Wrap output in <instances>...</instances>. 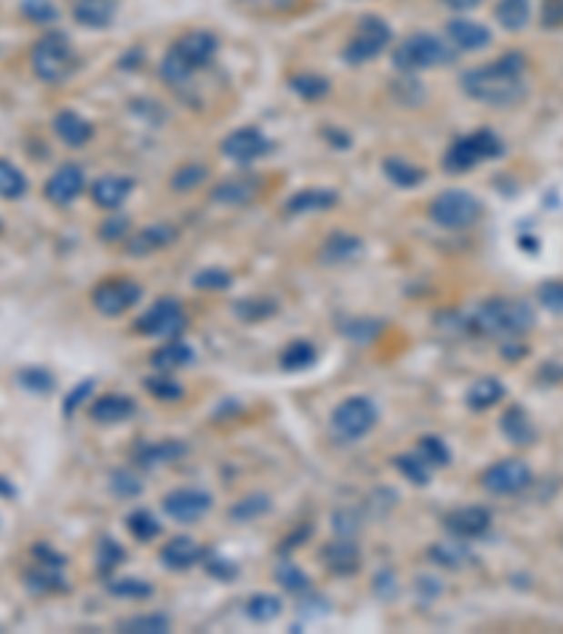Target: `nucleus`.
I'll return each instance as SVG.
<instances>
[{
    "instance_id": "f257e3e1",
    "label": "nucleus",
    "mask_w": 563,
    "mask_h": 634,
    "mask_svg": "<svg viewBox=\"0 0 563 634\" xmlns=\"http://www.w3.org/2000/svg\"><path fill=\"white\" fill-rule=\"evenodd\" d=\"M462 91L485 105L496 107H513L527 99V85L521 76H513L508 71H501L496 63L479 65L462 74Z\"/></svg>"
},
{
    "instance_id": "f03ea898",
    "label": "nucleus",
    "mask_w": 563,
    "mask_h": 634,
    "mask_svg": "<svg viewBox=\"0 0 563 634\" xmlns=\"http://www.w3.org/2000/svg\"><path fill=\"white\" fill-rule=\"evenodd\" d=\"M217 54V37L209 35V32H186L181 35L172 48L166 51L164 63H161V76L172 85L189 79L197 68H203L206 63L212 60V56Z\"/></svg>"
},
{
    "instance_id": "7ed1b4c3",
    "label": "nucleus",
    "mask_w": 563,
    "mask_h": 634,
    "mask_svg": "<svg viewBox=\"0 0 563 634\" xmlns=\"http://www.w3.org/2000/svg\"><path fill=\"white\" fill-rule=\"evenodd\" d=\"M536 325V313L521 299H490L470 316L473 333L482 336H521Z\"/></svg>"
},
{
    "instance_id": "20e7f679",
    "label": "nucleus",
    "mask_w": 563,
    "mask_h": 634,
    "mask_svg": "<svg viewBox=\"0 0 563 634\" xmlns=\"http://www.w3.org/2000/svg\"><path fill=\"white\" fill-rule=\"evenodd\" d=\"M451 60H454V48L446 40H439L437 35H428V32L406 37L400 45H395V54H392L395 68L403 74L428 71L437 65H446Z\"/></svg>"
},
{
    "instance_id": "39448f33",
    "label": "nucleus",
    "mask_w": 563,
    "mask_h": 634,
    "mask_svg": "<svg viewBox=\"0 0 563 634\" xmlns=\"http://www.w3.org/2000/svg\"><path fill=\"white\" fill-rule=\"evenodd\" d=\"M32 68H35L37 79H43L48 85L68 79L76 71V54H74L71 40L63 32L43 35L32 48Z\"/></svg>"
},
{
    "instance_id": "423d86ee",
    "label": "nucleus",
    "mask_w": 563,
    "mask_h": 634,
    "mask_svg": "<svg viewBox=\"0 0 563 634\" xmlns=\"http://www.w3.org/2000/svg\"><path fill=\"white\" fill-rule=\"evenodd\" d=\"M501 153H505V144H501V138L493 130H477L451 144L446 150V158H442V166L454 172V176H462V172L473 169L482 161H490Z\"/></svg>"
},
{
    "instance_id": "0eeeda50",
    "label": "nucleus",
    "mask_w": 563,
    "mask_h": 634,
    "mask_svg": "<svg viewBox=\"0 0 563 634\" xmlns=\"http://www.w3.org/2000/svg\"><path fill=\"white\" fill-rule=\"evenodd\" d=\"M428 215L442 228H467L479 220L482 204L465 189H446L434 197Z\"/></svg>"
},
{
    "instance_id": "6e6552de",
    "label": "nucleus",
    "mask_w": 563,
    "mask_h": 634,
    "mask_svg": "<svg viewBox=\"0 0 563 634\" xmlns=\"http://www.w3.org/2000/svg\"><path fill=\"white\" fill-rule=\"evenodd\" d=\"M389 40H392V32L380 17H361L352 40L344 48V60H349V63L375 60V56L389 45Z\"/></svg>"
},
{
    "instance_id": "1a4fd4ad",
    "label": "nucleus",
    "mask_w": 563,
    "mask_h": 634,
    "mask_svg": "<svg viewBox=\"0 0 563 634\" xmlns=\"http://www.w3.org/2000/svg\"><path fill=\"white\" fill-rule=\"evenodd\" d=\"M377 420V409L369 398H349L333 412V428L344 440H358L369 435Z\"/></svg>"
},
{
    "instance_id": "9d476101",
    "label": "nucleus",
    "mask_w": 563,
    "mask_h": 634,
    "mask_svg": "<svg viewBox=\"0 0 563 634\" xmlns=\"http://www.w3.org/2000/svg\"><path fill=\"white\" fill-rule=\"evenodd\" d=\"M186 327V313L177 299H158L150 310H146L141 319L136 322V330L146 336H158V338H177L181 330Z\"/></svg>"
},
{
    "instance_id": "9b49d317",
    "label": "nucleus",
    "mask_w": 563,
    "mask_h": 634,
    "mask_svg": "<svg viewBox=\"0 0 563 634\" xmlns=\"http://www.w3.org/2000/svg\"><path fill=\"white\" fill-rule=\"evenodd\" d=\"M141 299V285L127 277H113L94 287V307L102 316H122Z\"/></svg>"
},
{
    "instance_id": "f8f14e48",
    "label": "nucleus",
    "mask_w": 563,
    "mask_h": 634,
    "mask_svg": "<svg viewBox=\"0 0 563 634\" xmlns=\"http://www.w3.org/2000/svg\"><path fill=\"white\" fill-rule=\"evenodd\" d=\"M532 482V468L518 457L510 459H501V463L490 466L482 477L485 491L498 494V497H508V494H518Z\"/></svg>"
},
{
    "instance_id": "ddd939ff",
    "label": "nucleus",
    "mask_w": 563,
    "mask_h": 634,
    "mask_svg": "<svg viewBox=\"0 0 563 634\" xmlns=\"http://www.w3.org/2000/svg\"><path fill=\"white\" fill-rule=\"evenodd\" d=\"M271 153V141L256 127H240L226 136L223 156L234 164H254Z\"/></svg>"
},
{
    "instance_id": "4468645a",
    "label": "nucleus",
    "mask_w": 563,
    "mask_h": 634,
    "mask_svg": "<svg viewBox=\"0 0 563 634\" xmlns=\"http://www.w3.org/2000/svg\"><path fill=\"white\" fill-rule=\"evenodd\" d=\"M212 508V497L206 491H195V488H184V491H172L164 499V513L175 522H197L200 516H206Z\"/></svg>"
},
{
    "instance_id": "2eb2a0df",
    "label": "nucleus",
    "mask_w": 563,
    "mask_h": 634,
    "mask_svg": "<svg viewBox=\"0 0 563 634\" xmlns=\"http://www.w3.org/2000/svg\"><path fill=\"white\" fill-rule=\"evenodd\" d=\"M85 189V172L82 166L76 164H65V166H59L54 176L45 181V197L51 200V204H59V206H65L71 204V200H76Z\"/></svg>"
},
{
    "instance_id": "dca6fc26",
    "label": "nucleus",
    "mask_w": 563,
    "mask_h": 634,
    "mask_svg": "<svg viewBox=\"0 0 563 634\" xmlns=\"http://www.w3.org/2000/svg\"><path fill=\"white\" fill-rule=\"evenodd\" d=\"M490 510L479 508V505H470V508H459L454 513L446 516V528L457 536V538H477L485 536L490 530Z\"/></svg>"
},
{
    "instance_id": "f3484780",
    "label": "nucleus",
    "mask_w": 563,
    "mask_h": 634,
    "mask_svg": "<svg viewBox=\"0 0 563 634\" xmlns=\"http://www.w3.org/2000/svg\"><path fill=\"white\" fill-rule=\"evenodd\" d=\"M175 240H177V228L172 223H153V226L141 228V232H136L127 240V254L146 257V254H156V251L169 248Z\"/></svg>"
},
{
    "instance_id": "a211bd4d",
    "label": "nucleus",
    "mask_w": 563,
    "mask_h": 634,
    "mask_svg": "<svg viewBox=\"0 0 563 634\" xmlns=\"http://www.w3.org/2000/svg\"><path fill=\"white\" fill-rule=\"evenodd\" d=\"M448 40L454 43V48L459 51H482L493 43L490 28L477 23V20H467V17H454L448 23Z\"/></svg>"
},
{
    "instance_id": "6ab92c4d",
    "label": "nucleus",
    "mask_w": 563,
    "mask_h": 634,
    "mask_svg": "<svg viewBox=\"0 0 563 634\" xmlns=\"http://www.w3.org/2000/svg\"><path fill=\"white\" fill-rule=\"evenodd\" d=\"M262 181L243 176V178H226L212 189V200L220 206H248L251 200L259 195Z\"/></svg>"
},
{
    "instance_id": "aec40b11",
    "label": "nucleus",
    "mask_w": 563,
    "mask_h": 634,
    "mask_svg": "<svg viewBox=\"0 0 563 634\" xmlns=\"http://www.w3.org/2000/svg\"><path fill=\"white\" fill-rule=\"evenodd\" d=\"M54 133L59 141L68 144V147H85V144L94 138V125L82 119L74 110H59L54 116Z\"/></svg>"
},
{
    "instance_id": "412c9836",
    "label": "nucleus",
    "mask_w": 563,
    "mask_h": 634,
    "mask_svg": "<svg viewBox=\"0 0 563 634\" xmlns=\"http://www.w3.org/2000/svg\"><path fill=\"white\" fill-rule=\"evenodd\" d=\"M130 192H133V181L122 176H102L91 189L94 204L99 209H118L130 197Z\"/></svg>"
},
{
    "instance_id": "4be33fe9",
    "label": "nucleus",
    "mask_w": 563,
    "mask_h": 634,
    "mask_svg": "<svg viewBox=\"0 0 563 634\" xmlns=\"http://www.w3.org/2000/svg\"><path fill=\"white\" fill-rule=\"evenodd\" d=\"M200 559H203V547H200L195 538H189V536L172 538L169 544H164V550H161V561H164L169 569H189V567H195Z\"/></svg>"
},
{
    "instance_id": "5701e85b",
    "label": "nucleus",
    "mask_w": 563,
    "mask_h": 634,
    "mask_svg": "<svg viewBox=\"0 0 563 634\" xmlns=\"http://www.w3.org/2000/svg\"><path fill=\"white\" fill-rule=\"evenodd\" d=\"M338 204V195L333 189H302L287 200L290 215H307V212H324Z\"/></svg>"
},
{
    "instance_id": "b1692460",
    "label": "nucleus",
    "mask_w": 563,
    "mask_h": 634,
    "mask_svg": "<svg viewBox=\"0 0 563 634\" xmlns=\"http://www.w3.org/2000/svg\"><path fill=\"white\" fill-rule=\"evenodd\" d=\"M501 431L513 446H529L536 443V426H532L529 415L521 407H510L501 415Z\"/></svg>"
},
{
    "instance_id": "393cba45",
    "label": "nucleus",
    "mask_w": 563,
    "mask_h": 634,
    "mask_svg": "<svg viewBox=\"0 0 563 634\" xmlns=\"http://www.w3.org/2000/svg\"><path fill=\"white\" fill-rule=\"evenodd\" d=\"M74 17H76V23H82L87 28H105L116 17V4L113 0H76Z\"/></svg>"
},
{
    "instance_id": "a878e982",
    "label": "nucleus",
    "mask_w": 563,
    "mask_h": 634,
    "mask_svg": "<svg viewBox=\"0 0 563 634\" xmlns=\"http://www.w3.org/2000/svg\"><path fill=\"white\" fill-rule=\"evenodd\" d=\"M136 412V403L125 395H105L91 407V418L96 423H122Z\"/></svg>"
},
{
    "instance_id": "bb28decb",
    "label": "nucleus",
    "mask_w": 563,
    "mask_h": 634,
    "mask_svg": "<svg viewBox=\"0 0 563 634\" xmlns=\"http://www.w3.org/2000/svg\"><path fill=\"white\" fill-rule=\"evenodd\" d=\"M324 561H327V567L338 575H349L358 569L361 564V553H358V547H355V541L349 538H338L333 541L327 550H324Z\"/></svg>"
},
{
    "instance_id": "cd10ccee",
    "label": "nucleus",
    "mask_w": 563,
    "mask_h": 634,
    "mask_svg": "<svg viewBox=\"0 0 563 634\" xmlns=\"http://www.w3.org/2000/svg\"><path fill=\"white\" fill-rule=\"evenodd\" d=\"M493 15H496V23L501 28H508V32H521V28H527V23H529L532 6H529V0H498Z\"/></svg>"
},
{
    "instance_id": "c85d7f7f",
    "label": "nucleus",
    "mask_w": 563,
    "mask_h": 634,
    "mask_svg": "<svg viewBox=\"0 0 563 634\" xmlns=\"http://www.w3.org/2000/svg\"><path fill=\"white\" fill-rule=\"evenodd\" d=\"M383 172H387V178L403 189H411V186H420L426 181V169L411 164L406 158H387L383 161Z\"/></svg>"
},
{
    "instance_id": "c756f323",
    "label": "nucleus",
    "mask_w": 563,
    "mask_h": 634,
    "mask_svg": "<svg viewBox=\"0 0 563 634\" xmlns=\"http://www.w3.org/2000/svg\"><path fill=\"white\" fill-rule=\"evenodd\" d=\"M501 398H505V387H501L498 378H482V381L473 384V387L467 389V395H465L467 407L477 409V412L490 409L493 403H498Z\"/></svg>"
},
{
    "instance_id": "7c9ffc66",
    "label": "nucleus",
    "mask_w": 563,
    "mask_h": 634,
    "mask_svg": "<svg viewBox=\"0 0 563 634\" xmlns=\"http://www.w3.org/2000/svg\"><path fill=\"white\" fill-rule=\"evenodd\" d=\"M189 361H195V353L192 347H186L184 341H177V338H169L161 350L153 353V364L164 372L169 369H177V367H186Z\"/></svg>"
},
{
    "instance_id": "2f4dec72",
    "label": "nucleus",
    "mask_w": 563,
    "mask_h": 634,
    "mask_svg": "<svg viewBox=\"0 0 563 634\" xmlns=\"http://www.w3.org/2000/svg\"><path fill=\"white\" fill-rule=\"evenodd\" d=\"M290 88H293V94L296 96H302V99H307V102H318V99H324L330 94V82L324 79V76H318V74H296L293 79H290Z\"/></svg>"
},
{
    "instance_id": "473e14b6",
    "label": "nucleus",
    "mask_w": 563,
    "mask_h": 634,
    "mask_svg": "<svg viewBox=\"0 0 563 634\" xmlns=\"http://www.w3.org/2000/svg\"><path fill=\"white\" fill-rule=\"evenodd\" d=\"M364 248V243L358 237H349V235H333L327 243H324V259L327 263H347V259L358 257Z\"/></svg>"
},
{
    "instance_id": "72a5a7b5",
    "label": "nucleus",
    "mask_w": 563,
    "mask_h": 634,
    "mask_svg": "<svg viewBox=\"0 0 563 634\" xmlns=\"http://www.w3.org/2000/svg\"><path fill=\"white\" fill-rule=\"evenodd\" d=\"M25 189H28V181H25L23 172L12 161L0 158V197L17 200V197L25 195Z\"/></svg>"
},
{
    "instance_id": "f704fd0d",
    "label": "nucleus",
    "mask_w": 563,
    "mask_h": 634,
    "mask_svg": "<svg viewBox=\"0 0 563 634\" xmlns=\"http://www.w3.org/2000/svg\"><path fill=\"white\" fill-rule=\"evenodd\" d=\"M206 178H209V169H206L203 164H197V161H192V164H184V166H177L172 172L169 186L175 192H189V189H197Z\"/></svg>"
},
{
    "instance_id": "c9c22d12",
    "label": "nucleus",
    "mask_w": 563,
    "mask_h": 634,
    "mask_svg": "<svg viewBox=\"0 0 563 634\" xmlns=\"http://www.w3.org/2000/svg\"><path fill=\"white\" fill-rule=\"evenodd\" d=\"M25 584L32 592H56L65 589V581L59 579V567L51 564H37V569H32L25 575Z\"/></svg>"
},
{
    "instance_id": "e433bc0d",
    "label": "nucleus",
    "mask_w": 563,
    "mask_h": 634,
    "mask_svg": "<svg viewBox=\"0 0 563 634\" xmlns=\"http://www.w3.org/2000/svg\"><path fill=\"white\" fill-rule=\"evenodd\" d=\"M248 618L256 620V623H271L282 615V600L276 595H268V592H259L248 600Z\"/></svg>"
},
{
    "instance_id": "4c0bfd02",
    "label": "nucleus",
    "mask_w": 563,
    "mask_h": 634,
    "mask_svg": "<svg viewBox=\"0 0 563 634\" xmlns=\"http://www.w3.org/2000/svg\"><path fill=\"white\" fill-rule=\"evenodd\" d=\"M431 559L439 561L442 567L459 569V567H465V561H470V553L459 538V541H442V544L431 547Z\"/></svg>"
},
{
    "instance_id": "58836bf2",
    "label": "nucleus",
    "mask_w": 563,
    "mask_h": 634,
    "mask_svg": "<svg viewBox=\"0 0 563 634\" xmlns=\"http://www.w3.org/2000/svg\"><path fill=\"white\" fill-rule=\"evenodd\" d=\"M395 466L400 468V474L411 482H417V485H426L431 479V466L426 463V459L417 454V451H408V454H400L395 459Z\"/></svg>"
},
{
    "instance_id": "ea45409f",
    "label": "nucleus",
    "mask_w": 563,
    "mask_h": 634,
    "mask_svg": "<svg viewBox=\"0 0 563 634\" xmlns=\"http://www.w3.org/2000/svg\"><path fill=\"white\" fill-rule=\"evenodd\" d=\"M316 361V347L310 341H290L287 347H285V353H282V367L285 369H290V372H296V369H305V367H310Z\"/></svg>"
},
{
    "instance_id": "a19ab883",
    "label": "nucleus",
    "mask_w": 563,
    "mask_h": 634,
    "mask_svg": "<svg viewBox=\"0 0 563 634\" xmlns=\"http://www.w3.org/2000/svg\"><path fill=\"white\" fill-rule=\"evenodd\" d=\"M127 530L138 538V541H153L161 533V522L150 513V510H133L127 518Z\"/></svg>"
},
{
    "instance_id": "79ce46f5",
    "label": "nucleus",
    "mask_w": 563,
    "mask_h": 634,
    "mask_svg": "<svg viewBox=\"0 0 563 634\" xmlns=\"http://www.w3.org/2000/svg\"><path fill=\"white\" fill-rule=\"evenodd\" d=\"M122 629L133 631V634H161V631L172 629V620L166 615H136V618L125 620Z\"/></svg>"
},
{
    "instance_id": "37998d69",
    "label": "nucleus",
    "mask_w": 563,
    "mask_h": 634,
    "mask_svg": "<svg viewBox=\"0 0 563 634\" xmlns=\"http://www.w3.org/2000/svg\"><path fill=\"white\" fill-rule=\"evenodd\" d=\"M414 451H417V454L426 459V463H428L431 468H437V466H448V459H451V454H448V446L442 443L439 438H423Z\"/></svg>"
},
{
    "instance_id": "c03bdc74",
    "label": "nucleus",
    "mask_w": 563,
    "mask_h": 634,
    "mask_svg": "<svg viewBox=\"0 0 563 634\" xmlns=\"http://www.w3.org/2000/svg\"><path fill=\"white\" fill-rule=\"evenodd\" d=\"M271 508V502L265 499V497H246L243 502H236L231 508V518L234 522H251V518H259V513H265Z\"/></svg>"
},
{
    "instance_id": "a18cd8bd",
    "label": "nucleus",
    "mask_w": 563,
    "mask_h": 634,
    "mask_svg": "<svg viewBox=\"0 0 563 634\" xmlns=\"http://www.w3.org/2000/svg\"><path fill=\"white\" fill-rule=\"evenodd\" d=\"M276 581L290 592H307V587H310V579L296 564H279Z\"/></svg>"
},
{
    "instance_id": "49530a36",
    "label": "nucleus",
    "mask_w": 563,
    "mask_h": 634,
    "mask_svg": "<svg viewBox=\"0 0 563 634\" xmlns=\"http://www.w3.org/2000/svg\"><path fill=\"white\" fill-rule=\"evenodd\" d=\"M192 285L200 287V291H223V287L231 285V277L223 268H206L192 279Z\"/></svg>"
},
{
    "instance_id": "de8ad7c7",
    "label": "nucleus",
    "mask_w": 563,
    "mask_h": 634,
    "mask_svg": "<svg viewBox=\"0 0 563 634\" xmlns=\"http://www.w3.org/2000/svg\"><path fill=\"white\" fill-rule=\"evenodd\" d=\"M23 15L35 23H51V20H56L59 12L51 0H23Z\"/></svg>"
},
{
    "instance_id": "09e8293b",
    "label": "nucleus",
    "mask_w": 563,
    "mask_h": 634,
    "mask_svg": "<svg viewBox=\"0 0 563 634\" xmlns=\"http://www.w3.org/2000/svg\"><path fill=\"white\" fill-rule=\"evenodd\" d=\"M538 299L547 310L563 313V282H547L538 287Z\"/></svg>"
},
{
    "instance_id": "8fccbe9b",
    "label": "nucleus",
    "mask_w": 563,
    "mask_h": 634,
    "mask_svg": "<svg viewBox=\"0 0 563 634\" xmlns=\"http://www.w3.org/2000/svg\"><path fill=\"white\" fill-rule=\"evenodd\" d=\"M141 491V479L130 471H116L113 474V494L116 497H136Z\"/></svg>"
},
{
    "instance_id": "3c124183",
    "label": "nucleus",
    "mask_w": 563,
    "mask_h": 634,
    "mask_svg": "<svg viewBox=\"0 0 563 634\" xmlns=\"http://www.w3.org/2000/svg\"><path fill=\"white\" fill-rule=\"evenodd\" d=\"M144 387H146V392L156 395L158 400H175V398H181V384H175L172 378H150Z\"/></svg>"
},
{
    "instance_id": "603ef678",
    "label": "nucleus",
    "mask_w": 563,
    "mask_h": 634,
    "mask_svg": "<svg viewBox=\"0 0 563 634\" xmlns=\"http://www.w3.org/2000/svg\"><path fill=\"white\" fill-rule=\"evenodd\" d=\"M20 384L25 389H32V392H48L51 384H54V378L48 376L45 369H23L20 372Z\"/></svg>"
},
{
    "instance_id": "864d4df0",
    "label": "nucleus",
    "mask_w": 563,
    "mask_h": 634,
    "mask_svg": "<svg viewBox=\"0 0 563 634\" xmlns=\"http://www.w3.org/2000/svg\"><path fill=\"white\" fill-rule=\"evenodd\" d=\"M122 559H125L122 547H118L113 538H102V544H99V569H102V572H110Z\"/></svg>"
},
{
    "instance_id": "5fc2aeb1",
    "label": "nucleus",
    "mask_w": 563,
    "mask_h": 634,
    "mask_svg": "<svg viewBox=\"0 0 563 634\" xmlns=\"http://www.w3.org/2000/svg\"><path fill=\"white\" fill-rule=\"evenodd\" d=\"M107 589L118 598H146L153 592V587L144 581H113Z\"/></svg>"
},
{
    "instance_id": "6e6d98bb",
    "label": "nucleus",
    "mask_w": 563,
    "mask_h": 634,
    "mask_svg": "<svg viewBox=\"0 0 563 634\" xmlns=\"http://www.w3.org/2000/svg\"><path fill=\"white\" fill-rule=\"evenodd\" d=\"M127 220L125 217H113V220H107V223H102V228H99V237L102 240H107V243H116V240H125V235H127Z\"/></svg>"
},
{
    "instance_id": "4d7b16f0",
    "label": "nucleus",
    "mask_w": 563,
    "mask_h": 634,
    "mask_svg": "<svg viewBox=\"0 0 563 634\" xmlns=\"http://www.w3.org/2000/svg\"><path fill=\"white\" fill-rule=\"evenodd\" d=\"M544 25H563V0H544Z\"/></svg>"
},
{
    "instance_id": "13d9d810",
    "label": "nucleus",
    "mask_w": 563,
    "mask_h": 634,
    "mask_svg": "<svg viewBox=\"0 0 563 634\" xmlns=\"http://www.w3.org/2000/svg\"><path fill=\"white\" fill-rule=\"evenodd\" d=\"M91 389H94V384H91V381H85V384H82V389H74V392L68 395V400H65V412L71 415V412L76 409V403H82V400H85V395L91 392Z\"/></svg>"
},
{
    "instance_id": "bf43d9fd",
    "label": "nucleus",
    "mask_w": 563,
    "mask_h": 634,
    "mask_svg": "<svg viewBox=\"0 0 563 634\" xmlns=\"http://www.w3.org/2000/svg\"><path fill=\"white\" fill-rule=\"evenodd\" d=\"M448 9H457V12H470V9H477L482 0H442Z\"/></svg>"
},
{
    "instance_id": "052dcab7",
    "label": "nucleus",
    "mask_w": 563,
    "mask_h": 634,
    "mask_svg": "<svg viewBox=\"0 0 563 634\" xmlns=\"http://www.w3.org/2000/svg\"><path fill=\"white\" fill-rule=\"evenodd\" d=\"M0 494H4L6 499H12V497H15V488H12V485H6L4 479H0Z\"/></svg>"
},
{
    "instance_id": "680f3d73",
    "label": "nucleus",
    "mask_w": 563,
    "mask_h": 634,
    "mask_svg": "<svg viewBox=\"0 0 563 634\" xmlns=\"http://www.w3.org/2000/svg\"><path fill=\"white\" fill-rule=\"evenodd\" d=\"M0 228H4V223H0Z\"/></svg>"
}]
</instances>
